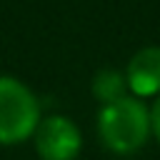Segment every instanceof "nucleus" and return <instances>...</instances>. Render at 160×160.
I'll list each match as a JSON object with an SVG mask.
<instances>
[{"instance_id": "1", "label": "nucleus", "mask_w": 160, "mask_h": 160, "mask_svg": "<svg viewBox=\"0 0 160 160\" xmlns=\"http://www.w3.org/2000/svg\"><path fill=\"white\" fill-rule=\"evenodd\" d=\"M98 135L102 145L118 155L135 152L150 135V108L135 95L102 105L98 112Z\"/></svg>"}, {"instance_id": "2", "label": "nucleus", "mask_w": 160, "mask_h": 160, "mask_svg": "<svg viewBox=\"0 0 160 160\" xmlns=\"http://www.w3.org/2000/svg\"><path fill=\"white\" fill-rule=\"evenodd\" d=\"M40 102L35 92L12 75H0V142L15 145L35 135Z\"/></svg>"}, {"instance_id": "3", "label": "nucleus", "mask_w": 160, "mask_h": 160, "mask_svg": "<svg viewBox=\"0 0 160 160\" xmlns=\"http://www.w3.org/2000/svg\"><path fill=\"white\" fill-rule=\"evenodd\" d=\"M32 138H35V150L42 160H75L82 148L80 128L68 115L40 118Z\"/></svg>"}, {"instance_id": "4", "label": "nucleus", "mask_w": 160, "mask_h": 160, "mask_svg": "<svg viewBox=\"0 0 160 160\" xmlns=\"http://www.w3.org/2000/svg\"><path fill=\"white\" fill-rule=\"evenodd\" d=\"M125 80L135 98L160 95V45L140 48L128 60Z\"/></svg>"}, {"instance_id": "5", "label": "nucleus", "mask_w": 160, "mask_h": 160, "mask_svg": "<svg viewBox=\"0 0 160 160\" xmlns=\"http://www.w3.org/2000/svg\"><path fill=\"white\" fill-rule=\"evenodd\" d=\"M90 90H92V98L100 102V105H110L120 98L128 95V80H125V72L115 70V68H102L92 75V82H90Z\"/></svg>"}, {"instance_id": "6", "label": "nucleus", "mask_w": 160, "mask_h": 160, "mask_svg": "<svg viewBox=\"0 0 160 160\" xmlns=\"http://www.w3.org/2000/svg\"><path fill=\"white\" fill-rule=\"evenodd\" d=\"M150 132H152L155 140L160 142V95H158L155 102L150 105Z\"/></svg>"}]
</instances>
